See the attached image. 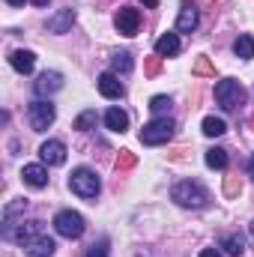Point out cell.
I'll use <instances>...</instances> for the list:
<instances>
[{"mask_svg":"<svg viewBox=\"0 0 254 257\" xmlns=\"http://www.w3.org/2000/svg\"><path fill=\"white\" fill-rule=\"evenodd\" d=\"M233 54H236V57H242V60H251V57H254V39L248 36V33H242V36L233 42Z\"/></svg>","mask_w":254,"mask_h":257,"instance_id":"7402d4cb","label":"cell"},{"mask_svg":"<svg viewBox=\"0 0 254 257\" xmlns=\"http://www.w3.org/2000/svg\"><path fill=\"white\" fill-rule=\"evenodd\" d=\"M150 111L162 117L165 111H171V99H168V96H153V99H150Z\"/></svg>","mask_w":254,"mask_h":257,"instance_id":"4316f807","label":"cell"},{"mask_svg":"<svg viewBox=\"0 0 254 257\" xmlns=\"http://www.w3.org/2000/svg\"><path fill=\"white\" fill-rule=\"evenodd\" d=\"M200 257H221V254H218L215 248H203V251H200Z\"/></svg>","mask_w":254,"mask_h":257,"instance_id":"4dcf8cb0","label":"cell"},{"mask_svg":"<svg viewBox=\"0 0 254 257\" xmlns=\"http://www.w3.org/2000/svg\"><path fill=\"white\" fill-rule=\"evenodd\" d=\"M84 215L81 212H75V209H60L57 215H54V230L66 236V239H78L81 233H84Z\"/></svg>","mask_w":254,"mask_h":257,"instance_id":"5b68a950","label":"cell"},{"mask_svg":"<svg viewBox=\"0 0 254 257\" xmlns=\"http://www.w3.org/2000/svg\"><path fill=\"white\" fill-rule=\"evenodd\" d=\"M105 126L111 128V132H117V135H123L129 128V114L120 111V108H111V111L105 114Z\"/></svg>","mask_w":254,"mask_h":257,"instance_id":"ac0fdd59","label":"cell"},{"mask_svg":"<svg viewBox=\"0 0 254 257\" xmlns=\"http://www.w3.org/2000/svg\"><path fill=\"white\" fill-rule=\"evenodd\" d=\"M36 236H42V221L39 218H30V221H18V227H12L3 239L18 242V245H30Z\"/></svg>","mask_w":254,"mask_h":257,"instance_id":"52a82bcc","label":"cell"},{"mask_svg":"<svg viewBox=\"0 0 254 257\" xmlns=\"http://www.w3.org/2000/svg\"><path fill=\"white\" fill-rule=\"evenodd\" d=\"M132 66H135V60H132L129 51H117V54L111 57V72H114V75H126V72H132Z\"/></svg>","mask_w":254,"mask_h":257,"instance_id":"ffe728a7","label":"cell"},{"mask_svg":"<svg viewBox=\"0 0 254 257\" xmlns=\"http://www.w3.org/2000/svg\"><path fill=\"white\" fill-rule=\"evenodd\" d=\"M63 87V75L60 72H42L39 78H36V84H33V90H36V96H51V93H57Z\"/></svg>","mask_w":254,"mask_h":257,"instance_id":"30bf717a","label":"cell"},{"mask_svg":"<svg viewBox=\"0 0 254 257\" xmlns=\"http://www.w3.org/2000/svg\"><path fill=\"white\" fill-rule=\"evenodd\" d=\"M9 63H12V69H15V72L30 75V72H33V66H36V54H33V51L18 48V51H12V54H9Z\"/></svg>","mask_w":254,"mask_h":257,"instance_id":"2e32d148","label":"cell"},{"mask_svg":"<svg viewBox=\"0 0 254 257\" xmlns=\"http://www.w3.org/2000/svg\"><path fill=\"white\" fill-rule=\"evenodd\" d=\"M54 248H57V242H54L51 236H45V233H42V236H36V239L27 245V254H30V257H51V254H54Z\"/></svg>","mask_w":254,"mask_h":257,"instance_id":"e0dca14e","label":"cell"},{"mask_svg":"<svg viewBox=\"0 0 254 257\" xmlns=\"http://www.w3.org/2000/svg\"><path fill=\"white\" fill-rule=\"evenodd\" d=\"M174 128H177V123H174L171 117H156V120H150L147 126L141 128V141H144L147 147L168 144V141L174 138Z\"/></svg>","mask_w":254,"mask_h":257,"instance_id":"277c9868","label":"cell"},{"mask_svg":"<svg viewBox=\"0 0 254 257\" xmlns=\"http://www.w3.org/2000/svg\"><path fill=\"white\" fill-rule=\"evenodd\" d=\"M9 6H24V0H6Z\"/></svg>","mask_w":254,"mask_h":257,"instance_id":"e575fe53","label":"cell"},{"mask_svg":"<svg viewBox=\"0 0 254 257\" xmlns=\"http://www.w3.org/2000/svg\"><path fill=\"white\" fill-rule=\"evenodd\" d=\"M206 165H209L212 171H224V168H227V150H221V147L206 150Z\"/></svg>","mask_w":254,"mask_h":257,"instance_id":"44dd1931","label":"cell"},{"mask_svg":"<svg viewBox=\"0 0 254 257\" xmlns=\"http://www.w3.org/2000/svg\"><path fill=\"white\" fill-rule=\"evenodd\" d=\"M138 165V156L132 153V150H120V156H117V171L123 174V171H132Z\"/></svg>","mask_w":254,"mask_h":257,"instance_id":"cb8c5ba5","label":"cell"},{"mask_svg":"<svg viewBox=\"0 0 254 257\" xmlns=\"http://www.w3.org/2000/svg\"><path fill=\"white\" fill-rule=\"evenodd\" d=\"M69 189L78 194V197H84V200H93V197H99V192H102V183H99V177L90 168H75L72 177H69Z\"/></svg>","mask_w":254,"mask_h":257,"instance_id":"3957f363","label":"cell"},{"mask_svg":"<svg viewBox=\"0 0 254 257\" xmlns=\"http://www.w3.org/2000/svg\"><path fill=\"white\" fill-rule=\"evenodd\" d=\"M114 24H117V30H120L123 36H135V33H138V27H141V12H138V9H132V6H123V9L117 12Z\"/></svg>","mask_w":254,"mask_h":257,"instance_id":"ba28073f","label":"cell"},{"mask_svg":"<svg viewBox=\"0 0 254 257\" xmlns=\"http://www.w3.org/2000/svg\"><path fill=\"white\" fill-rule=\"evenodd\" d=\"M72 24H75V9H72V6H66V9H60L57 15H51V18H48V33L63 36V33L72 30Z\"/></svg>","mask_w":254,"mask_h":257,"instance_id":"4fadbf2b","label":"cell"},{"mask_svg":"<svg viewBox=\"0 0 254 257\" xmlns=\"http://www.w3.org/2000/svg\"><path fill=\"white\" fill-rule=\"evenodd\" d=\"M251 126H254V117H251Z\"/></svg>","mask_w":254,"mask_h":257,"instance_id":"8d00e7d4","label":"cell"},{"mask_svg":"<svg viewBox=\"0 0 254 257\" xmlns=\"http://www.w3.org/2000/svg\"><path fill=\"white\" fill-rule=\"evenodd\" d=\"M194 75H200V78H215V66L209 63V57H197V60H194Z\"/></svg>","mask_w":254,"mask_h":257,"instance_id":"d4e9b609","label":"cell"},{"mask_svg":"<svg viewBox=\"0 0 254 257\" xmlns=\"http://www.w3.org/2000/svg\"><path fill=\"white\" fill-rule=\"evenodd\" d=\"M93 126H96V111H84V114L72 123V128H78V132H90Z\"/></svg>","mask_w":254,"mask_h":257,"instance_id":"484cf974","label":"cell"},{"mask_svg":"<svg viewBox=\"0 0 254 257\" xmlns=\"http://www.w3.org/2000/svg\"><path fill=\"white\" fill-rule=\"evenodd\" d=\"M141 3H144V6H150V9H156V6H159V0H141Z\"/></svg>","mask_w":254,"mask_h":257,"instance_id":"1f68e13d","label":"cell"},{"mask_svg":"<svg viewBox=\"0 0 254 257\" xmlns=\"http://www.w3.org/2000/svg\"><path fill=\"white\" fill-rule=\"evenodd\" d=\"M180 36L177 33H162L159 39H156V54L159 57H177L180 54Z\"/></svg>","mask_w":254,"mask_h":257,"instance_id":"9a60e30c","label":"cell"},{"mask_svg":"<svg viewBox=\"0 0 254 257\" xmlns=\"http://www.w3.org/2000/svg\"><path fill=\"white\" fill-rule=\"evenodd\" d=\"M54 117H57V111H54V105L45 102V99H36V102L27 108V120H30V128H33V132H45V128L54 123Z\"/></svg>","mask_w":254,"mask_h":257,"instance_id":"8992f818","label":"cell"},{"mask_svg":"<svg viewBox=\"0 0 254 257\" xmlns=\"http://www.w3.org/2000/svg\"><path fill=\"white\" fill-rule=\"evenodd\" d=\"M96 84H99V93H102L105 99H123V93H126L123 81H120L114 72H102Z\"/></svg>","mask_w":254,"mask_h":257,"instance_id":"9c48e42d","label":"cell"},{"mask_svg":"<svg viewBox=\"0 0 254 257\" xmlns=\"http://www.w3.org/2000/svg\"><path fill=\"white\" fill-rule=\"evenodd\" d=\"M251 239H254V221H251Z\"/></svg>","mask_w":254,"mask_h":257,"instance_id":"d590c367","label":"cell"},{"mask_svg":"<svg viewBox=\"0 0 254 257\" xmlns=\"http://www.w3.org/2000/svg\"><path fill=\"white\" fill-rule=\"evenodd\" d=\"M239 192H242V183H239V177H236V174L224 177V194H227V197H236Z\"/></svg>","mask_w":254,"mask_h":257,"instance_id":"83f0119b","label":"cell"},{"mask_svg":"<svg viewBox=\"0 0 254 257\" xmlns=\"http://www.w3.org/2000/svg\"><path fill=\"white\" fill-rule=\"evenodd\" d=\"M197 21H200L197 6H194L191 0H183V6H180V18H177V30H180V33H194Z\"/></svg>","mask_w":254,"mask_h":257,"instance_id":"8fae6325","label":"cell"},{"mask_svg":"<svg viewBox=\"0 0 254 257\" xmlns=\"http://www.w3.org/2000/svg\"><path fill=\"white\" fill-rule=\"evenodd\" d=\"M87 257H108V242L102 239L99 245H93V248H90V254H87Z\"/></svg>","mask_w":254,"mask_h":257,"instance_id":"f546056e","label":"cell"},{"mask_svg":"<svg viewBox=\"0 0 254 257\" xmlns=\"http://www.w3.org/2000/svg\"><path fill=\"white\" fill-rule=\"evenodd\" d=\"M245 87L236 78H224L215 84V102L221 105V111H239L245 105Z\"/></svg>","mask_w":254,"mask_h":257,"instance_id":"7a4b0ae2","label":"cell"},{"mask_svg":"<svg viewBox=\"0 0 254 257\" xmlns=\"http://www.w3.org/2000/svg\"><path fill=\"white\" fill-rule=\"evenodd\" d=\"M224 132H227V123H224L221 117H206V120H203V135H206V138H221Z\"/></svg>","mask_w":254,"mask_h":257,"instance_id":"603a6c76","label":"cell"},{"mask_svg":"<svg viewBox=\"0 0 254 257\" xmlns=\"http://www.w3.org/2000/svg\"><path fill=\"white\" fill-rule=\"evenodd\" d=\"M21 180H24L30 189H45V186H48V171H45L42 165H24Z\"/></svg>","mask_w":254,"mask_h":257,"instance_id":"5bb4252c","label":"cell"},{"mask_svg":"<svg viewBox=\"0 0 254 257\" xmlns=\"http://www.w3.org/2000/svg\"><path fill=\"white\" fill-rule=\"evenodd\" d=\"M51 0H33V6H48Z\"/></svg>","mask_w":254,"mask_h":257,"instance_id":"836d02e7","label":"cell"},{"mask_svg":"<svg viewBox=\"0 0 254 257\" xmlns=\"http://www.w3.org/2000/svg\"><path fill=\"white\" fill-rule=\"evenodd\" d=\"M39 159L45 165H63L66 162V144L63 141H45L39 147Z\"/></svg>","mask_w":254,"mask_h":257,"instance_id":"7c38bea8","label":"cell"},{"mask_svg":"<svg viewBox=\"0 0 254 257\" xmlns=\"http://www.w3.org/2000/svg\"><path fill=\"white\" fill-rule=\"evenodd\" d=\"M171 197H174L180 206H186V209H203V206L209 203V192H206L200 183H194V180L177 183L174 192H171Z\"/></svg>","mask_w":254,"mask_h":257,"instance_id":"6da1fadb","label":"cell"},{"mask_svg":"<svg viewBox=\"0 0 254 257\" xmlns=\"http://www.w3.org/2000/svg\"><path fill=\"white\" fill-rule=\"evenodd\" d=\"M144 72H147L150 78H156V75L162 72V57H159V54H156V57H147V60H144Z\"/></svg>","mask_w":254,"mask_h":257,"instance_id":"f1b7e54d","label":"cell"},{"mask_svg":"<svg viewBox=\"0 0 254 257\" xmlns=\"http://www.w3.org/2000/svg\"><path fill=\"white\" fill-rule=\"evenodd\" d=\"M221 248H224V254L239 257L245 251V236H242V233H227V236L221 239Z\"/></svg>","mask_w":254,"mask_h":257,"instance_id":"d6986e66","label":"cell"},{"mask_svg":"<svg viewBox=\"0 0 254 257\" xmlns=\"http://www.w3.org/2000/svg\"><path fill=\"white\" fill-rule=\"evenodd\" d=\"M248 174H251V180H254V153H251V159H248Z\"/></svg>","mask_w":254,"mask_h":257,"instance_id":"d6a6232c","label":"cell"}]
</instances>
